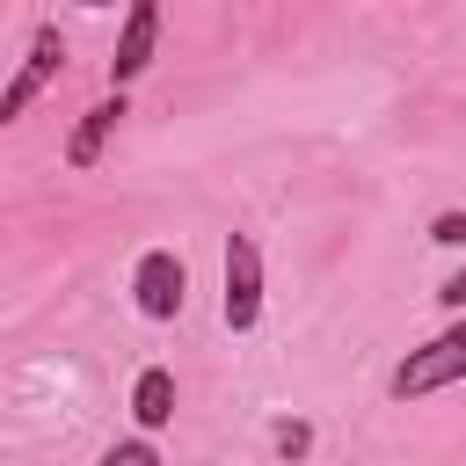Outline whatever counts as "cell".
<instances>
[{
    "instance_id": "obj_1",
    "label": "cell",
    "mask_w": 466,
    "mask_h": 466,
    "mask_svg": "<svg viewBox=\"0 0 466 466\" xmlns=\"http://www.w3.org/2000/svg\"><path fill=\"white\" fill-rule=\"evenodd\" d=\"M451 379H466V320L444 328V335H430L422 350H408L386 386H393V400H422V393H437V386H451Z\"/></svg>"
},
{
    "instance_id": "obj_2",
    "label": "cell",
    "mask_w": 466,
    "mask_h": 466,
    "mask_svg": "<svg viewBox=\"0 0 466 466\" xmlns=\"http://www.w3.org/2000/svg\"><path fill=\"white\" fill-rule=\"evenodd\" d=\"M218 313H226L233 335H248L262 320V248H255V233H226V299H218Z\"/></svg>"
},
{
    "instance_id": "obj_3",
    "label": "cell",
    "mask_w": 466,
    "mask_h": 466,
    "mask_svg": "<svg viewBox=\"0 0 466 466\" xmlns=\"http://www.w3.org/2000/svg\"><path fill=\"white\" fill-rule=\"evenodd\" d=\"M131 299H138L146 320H175L182 299H189V269H182V255H175V248H146V255L131 262Z\"/></svg>"
},
{
    "instance_id": "obj_4",
    "label": "cell",
    "mask_w": 466,
    "mask_h": 466,
    "mask_svg": "<svg viewBox=\"0 0 466 466\" xmlns=\"http://www.w3.org/2000/svg\"><path fill=\"white\" fill-rule=\"evenodd\" d=\"M66 66V36H58V22H36V36H29V58H22V73L7 80V95H0V124H15L44 87H51V73Z\"/></svg>"
},
{
    "instance_id": "obj_5",
    "label": "cell",
    "mask_w": 466,
    "mask_h": 466,
    "mask_svg": "<svg viewBox=\"0 0 466 466\" xmlns=\"http://www.w3.org/2000/svg\"><path fill=\"white\" fill-rule=\"evenodd\" d=\"M153 44H160V0H131V7H124V29H116L109 87H131V80L153 66Z\"/></svg>"
},
{
    "instance_id": "obj_6",
    "label": "cell",
    "mask_w": 466,
    "mask_h": 466,
    "mask_svg": "<svg viewBox=\"0 0 466 466\" xmlns=\"http://www.w3.org/2000/svg\"><path fill=\"white\" fill-rule=\"evenodd\" d=\"M116 116H124V87L102 95L95 109H80V124H73V138H66V167H95L102 146H109V131H116Z\"/></svg>"
},
{
    "instance_id": "obj_7",
    "label": "cell",
    "mask_w": 466,
    "mask_h": 466,
    "mask_svg": "<svg viewBox=\"0 0 466 466\" xmlns=\"http://www.w3.org/2000/svg\"><path fill=\"white\" fill-rule=\"evenodd\" d=\"M131 415H138V430L175 422V371H167V364H146V371H138V386H131Z\"/></svg>"
},
{
    "instance_id": "obj_8",
    "label": "cell",
    "mask_w": 466,
    "mask_h": 466,
    "mask_svg": "<svg viewBox=\"0 0 466 466\" xmlns=\"http://www.w3.org/2000/svg\"><path fill=\"white\" fill-rule=\"evenodd\" d=\"M160 451H153V437H124V444H109V466H153Z\"/></svg>"
},
{
    "instance_id": "obj_9",
    "label": "cell",
    "mask_w": 466,
    "mask_h": 466,
    "mask_svg": "<svg viewBox=\"0 0 466 466\" xmlns=\"http://www.w3.org/2000/svg\"><path fill=\"white\" fill-rule=\"evenodd\" d=\"M269 437H277V451H284V459H299V451L313 444V430H306V422H277Z\"/></svg>"
},
{
    "instance_id": "obj_10",
    "label": "cell",
    "mask_w": 466,
    "mask_h": 466,
    "mask_svg": "<svg viewBox=\"0 0 466 466\" xmlns=\"http://www.w3.org/2000/svg\"><path fill=\"white\" fill-rule=\"evenodd\" d=\"M430 240H444V248H466V211H437Z\"/></svg>"
},
{
    "instance_id": "obj_11",
    "label": "cell",
    "mask_w": 466,
    "mask_h": 466,
    "mask_svg": "<svg viewBox=\"0 0 466 466\" xmlns=\"http://www.w3.org/2000/svg\"><path fill=\"white\" fill-rule=\"evenodd\" d=\"M437 299H444V306H466V269H459V277H444V284H437Z\"/></svg>"
},
{
    "instance_id": "obj_12",
    "label": "cell",
    "mask_w": 466,
    "mask_h": 466,
    "mask_svg": "<svg viewBox=\"0 0 466 466\" xmlns=\"http://www.w3.org/2000/svg\"><path fill=\"white\" fill-rule=\"evenodd\" d=\"M80 7H109V0H80Z\"/></svg>"
}]
</instances>
